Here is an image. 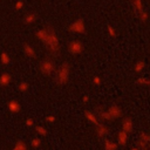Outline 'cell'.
I'll return each mask as SVG.
<instances>
[{"mask_svg": "<svg viewBox=\"0 0 150 150\" xmlns=\"http://www.w3.org/2000/svg\"><path fill=\"white\" fill-rule=\"evenodd\" d=\"M70 63L68 61H63L59 68H56L55 73H54V82L55 84L62 87V86H66L68 82H69V79H70Z\"/></svg>", "mask_w": 150, "mask_h": 150, "instance_id": "1", "label": "cell"}, {"mask_svg": "<svg viewBox=\"0 0 150 150\" xmlns=\"http://www.w3.org/2000/svg\"><path fill=\"white\" fill-rule=\"evenodd\" d=\"M43 45L46 47V49L49 52L50 56H59L60 55V40L56 35V33L54 32V29L48 28V35L46 38V40L43 41Z\"/></svg>", "mask_w": 150, "mask_h": 150, "instance_id": "2", "label": "cell"}, {"mask_svg": "<svg viewBox=\"0 0 150 150\" xmlns=\"http://www.w3.org/2000/svg\"><path fill=\"white\" fill-rule=\"evenodd\" d=\"M40 71H41V74L43 75V76H46V77H49V76H52L54 73H55V70H56V64H55V62H54V60L52 59V57H45L41 62H40Z\"/></svg>", "mask_w": 150, "mask_h": 150, "instance_id": "3", "label": "cell"}, {"mask_svg": "<svg viewBox=\"0 0 150 150\" xmlns=\"http://www.w3.org/2000/svg\"><path fill=\"white\" fill-rule=\"evenodd\" d=\"M84 50V46L82 43V41L80 40H71L68 43V53L73 56H77L81 55Z\"/></svg>", "mask_w": 150, "mask_h": 150, "instance_id": "4", "label": "cell"}, {"mask_svg": "<svg viewBox=\"0 0 150 150\" xmlns=\"http://www.w3.org/2000/svg\"><path fill=\"white\" fill-rule=\"evenodd\" d=\"M68 29L70 33H74V34H83L86 32V26L82 19H77L69 26Z\"/></svg>", "mask_w": 150, "mask_h": 150, "instance_id": "5", "label": "cell"}, {"mask_svg": "<svg viewBox=\"0 0 150 150\" xmlns=\"http://www.w3.org/2000/svg\"><path fill=\"white\" fill-rule=\"evenodd\" d=\"M107 110H108L109 115L111 116V120H118V118H121L122 115H123V111H122L121 107H120L118 104H116V103L109 105V108H108Z\"/></svg>", "mask_w": 150, "mask_h": 150, "instance_id": "6", "label": "cell"}, {"mask_svg": "<svg viewBox=\"0 0 150 150\" xmlns=\"http://www.w3.org/2000/svg\"><path fill=\"white\" fill-rule=\"evenodd\" d=\"M121 129L123 131H125L127 134H131L134 131V121L131 117L129 116H125L122 118V122H121Z\"/></svg>", "mask_w": 150, "mask_h": 150, "instance_id": "7", "label": "cell"}, {"mask_svg": "<svg viewBox=\"0 0 150 150\" xmlns=\"http://www.w3.org/2000/svg\"><path fill=\"white\" fill-rule=\"evenodd\" d=\"M95 132H96V136L100 139H104L109 134V128H108V125L105 123L101 122L100 124H97L95 127Z\"/></svg>", "mask_w": 150, "mask_h": 150, "instance_id": "8", "label": "cell"}, {"mask_svg": "<svg viewBox=\"0 0 150 150\" xmlns=\"http://www.w3.org/2000/svg\"><path fill=\"white\" fill-rule=\"evenodd\" d=\"M83 114H84L86 120H87L90 124H93L94 127H96L97 124H100V123H101V122H100V120H98V117H97V115H96V112H95L94 110L86 109V110L83 111Z\"/></svg>", "mask_w": 150, "mask_h": 150, "instance_id": "9", "label": "cell"}, {"mask_svg": "<svg viewBox=\"0 0 150 150\" xmlns=\"http://www.w3.org/2000/svg\"><path fill=\"white\" fill-rule=\"evenodd\" d=\"M95 112H96V115H97L100 122H103V123H104V122H107V121H112V120H111V116L109 115V112H108L107 109H103V108L98 107V108L95 110Z\"/></svg>", "mask_w": 150, "mask_h": 150, "instance_id": "10", "label": "cell"}, {"mask_svg": "<svg viewBox=\"0 0 150 150\" xmlns=\"http://www.w3.org/2000/svg\"><path fill=\"white\" fill-rule=\"evenodd\" d=\"M128 139H129V134H127L125 131H123L121 129L116 136V141H117L118 146H125L128 144Z\"/></svg>", "mask_w": 150, "mask_h": 150, "instance_id": "11", "label": "cell"}, {"mask_svg": "<svg viewBox=\"0 0 150 150\" xmlns=\"http://www.w3.org/2000/svg\"><path fill=\"white\" fill-rule=\"evenodd\" d=\"M103 149L104 150H117L118 149V144L117 142H114L109 138H104L103 139Z\"/></svg>", "mask_w": 150, "mask_h": 150, "instance_id": "12", "label": "cell"}, {"mask_svg": "<svg viewBox=\"0 0 150 150\" xmlns=\"http://www.w3.org/2000/svg\"><path fill=\"white\" fill-rule=\"evenodd\" d=\"M23 53L28 57H30V59H36V52H35V49L30 45H28V43H25L23 45Z\"/></svg>", "mask_w": 150, "mask_h": 150, "instance_id": "13", "label": "cell"}, {"mask_svg": "<svg viewBox=\"0 0 150 150\" xmlns=\"http://www.w3.org/2000/svg\"><path fill=\"white\" fill-rule=\"evenodd\" d=\"M145 68V62L143 60H137L136 63L134 64V71L136 74H141Z\"/></svg>", "mask_w": 150, "mask_h": 150, "instance_id": "14", "label": "cell"}, {"mask_svg": "<svg viewBox=\"0 0 150 150\" xmlns=\"http://www.w3.org/2000/svg\"><path fill=\"white\" fill-rule=\"evenodd\" d=\"M135 82L136 84H139V86L150 87V77H146V76H138Z\"/></svg>", "mask_w": 150, "mask_h": 150, "instance_id": "15", "label": "cell"}, {"mask_svg": "<svg viewBox=\"0 0 150 150\" xmlns=\"http://www.w3.org/2000/svg\"><path fill=\"white\" fill-rule=\"evenodd\" d=\"M137 139H139V141H142V142H144L146 144H150V134L146 132V131H141L138 134V138Z\"/></svg>", "mask_w": 150, "mask_h": 150, "instance_id": "16", "label": "cell"}, {"mask_svg": "<svg viewBox=\"0 0 150 150\" xmlns=\"http://www.w3.org/2000/svg\"><path fill=\"white\" fill-rule=\"evenodd\" d=\"M9 110L11 111H13V112H18L19 110H20V104L16 102V101H12V102H9Z\"/></svg>", "mask_w": 150, "mask_h": 150, "instance_id": "17", "label": "cell"}, {"mask_svg": "<svg viewBox=\"0 0 150 150\" xmlns=\"http://www.w3.org/2000/svg\"><path fill=\"white\" fill-rule=\"evenodd\" d=\"M9 81H11V76H9V74H2V75H1V79H0V83H1V86H8Z\"/></svg>", "mask_w": 150, "mask_h": 150, "instance_id": "18", "label": "cell"}, {"mask_svg": "<svg viewBox=\"0 0 150 150\" xmlns=\"http://www.w3.org/2000/svg\"><path fill=\"white\" fill-rule=\"evenodd\" d=\"M35 130H36V132H38L39 135H41V136H47V129L43 128L42 125H36V127H35Z\"/></svg>", "mask_w": 150, "mask_h": 150, "instance_id": "19", "label": "cell"}, {"mask_svg": "<svg viewBox=\"0 0 150 150\" xmlns=\"http://www.w3.org/2000/svg\"><path fill=\"white\" fill-rule=\"evenodd\" d=\"M13 150H27V146L22 141H18Z\"/></svg>", "mask_w": 150, "mask_h": 150, "instance_id": "20", "label": "cell"}, {"mask_svg": "<svg viewBox=\"0 0 150 150\" xmlns=\"http://www.w3.org/2000/svg\"><path fill=\"white\" fill-rule=\"evenodd\" d=\"M91 82H93V84H94V86H96V87H100V86H101V83H102V79H101V76H98V75H95V76L93 77Z\"/></svg>", "mask_w": 150, "mask_h": 150, "instance_id": "21", "label": "cell"}, {"mask_svg": "<svg viewBox=\"0 0 150 150\" xmlns=\"http://www.w3.org/2000/svg\"><path fill=\"white\" fill-rule=\"evenodd\" d=\"M30 144H32L33 148H39L41 145V139L40 138H33L32 142H30Z\"/></svg>", "mask_w": 150, "mask_h": 150, "instance_id": "22", "label": "cell"}, {"mask_svg": "<svg viewBox=\"0 0 150 150\" xmlns=\"http://www.w3.org/2000/svg\"><path fill=\"white\" fill-rule=\"evenodd\" d=\"M19 89H20L21 91H26V90L28 89V83H27V82H21V83L19 84Z\"/></svg>", "mask_w": 150, "mask_h": 150, "instance_id": "23", "label": "cell"}, {"mask_svg": "<svg viewBox=\"0 0 150 150\" xmlns=\"http://www.w3.org/2000/svg\"><path fill=\"white\" fill-rule=\"evenodd\" d=\"M108 33H109V35H110V36L116 38V32H115V29H114L111 26H108Z\"/></svg>", "mask_w": 150, "mask_h": 150, "instance_id": "24", "label": "cell"}, {"mask_svg": "<svg viewBox=\"0 0 150 150\" xmlns=\"http://www.w3.org/2000/svg\"><path fill=\"white\" fill-rule=\"evenodd\" d=\"M55 120H56V117H55V116H53V115H49V116H47V117H46V121H47V122H49V123H54V122H55Z\"/></svg>", "mask_w": 150, "mask_h": 150, "instance_id": "25", "label": "cell"}, {"mask_svg": "<svg viewBox=\"0 0 150 150\" xmlns=\"http://www.w3.org/2000/svg\"><path fill=\"white\" fill-rule=\"evenodd\" d=\"M34 20H35V15H28V16L26 18V22H28V23H29V22H33Z\"/></svg>", "mask_w": 150, "mask_h": 150, "instance_id": "26", "label": "cell"}, {"mask_svg": "<svg viewBox=\"0 0 150 150\" xmlns=\"http://www.w3.org/2000/svg\"><path fill=\"white\" fill-rule=\"evenodd\" d=\"M1 56H2V62H4V63H7V62L9 61V59H8V55H7V54H2Z\"/></svg>", "mask_w": 150, "mask_h": 150, "instance_id": "27", "label": "cell"}, {"mask_svg": "<svg viewBox=\"0 0 150 150\" xmlns=\"http://www.w3.org/2000/svg\"><path fill=\"white\" fill-rule=\"evenodd\" d=\"M82 102H83V103H88V102H89V96H88V95H84V96L82 97Z\"/></svg>", "mask_w": 150, "mask_h": 150, "instance_id": "28", "label": "cell"}, {"mask_svg": "<svg viewBox=\"0 0 150 150\" xmlns=\"http://www.w3.org/2000/svg\"><path fill=\"white\" fill-rule=\"evenodd\" d=\"M26 124H27L28 127H32V125H33V120H32V118H27Z\"/></svg>", "mask_w": 150, "mask_h": 150, "instance_id": "29", "label": "cell"}, {"mask_svg": "<svg viewBox=\"0 0 150 150\" xmlns=\"http://www.w3.org/2000/svg\"><path fill=\"white\" fill-rule=\"evenodd\" d=\"M129 150H142V149H141V148H138V146H136V145H135V146H132V148H131V149H129Z\"/></svg>", "mask_w": 150, "mask_h": 150, "instance_id": "30", "label": "cell"}, {"mask_svg": "<svg viewBox=\"0 0 150 150\" xmlns=\"http://www.w3.org/2000/svg\"><path fill=\"white\" fill-rule=\"evenodd\" d=\"M146 150H150V148H149V149H146Z\"/></svg>", "mask_w": 150, "mask_h": 150, "instance_id": "31", "label": "cell"}]
</instances>
